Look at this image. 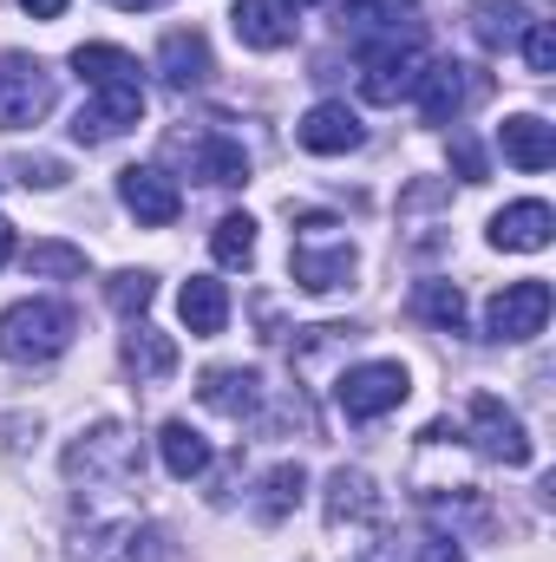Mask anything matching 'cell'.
I'll return each mask as SVG.
<instances>
[{"label":"cell","mask_w":556,"mask_h":562,"mask_svg":"<svg viewBox=\"0 0 556 562\" xmlns=\"http://www.w3.org/2000/svg\"><path fill=\"white\" fill-rule=\"evenodd\" d=\"M73 307H59V301H13L7 314H0V360H13V367H46V360H59L66 347H73Z\"/></svg>","instance_id":"6da1fadb"},{"label":"cell","mask_w":556,"mask_h":562,"mask_svg":"<svg viewBox=\"0 0 556 562\" xmlns=\"http://www.w3.org/2000/svg\"><path fill=\"white\" fill-rule=\"evenodd\" d=\"M66 477L86 484V491H125V484L138 477V438L119 419L79 431V438L66 445Z\"/></svg>","instance_id":"7a4b0ae2"},{"label":"cell","mask_w":556,"mask_h":562,"mask_svg":"<svg viewBox=\"0 0 556 562\" xmlns=\"http://www.w3.org/2000/svg\"><path fill=\"white\" fill-rule=\"evenodd\" d=\"M334 229H341V223H334L327 210H301V216H294V281H301L308 294H334V288L354 281V243L334 236Z\"/></svg>","instance_id":"3957f363"},{"label":"cell","mask_w":556,"mask_h":562,"mask_svg":"<svg viewBox=\"0 0 556 562\" xmlns=\"http://www.w3.org/2000/svg\"><path fill=\"white\" fill-rule=\"evenodd\" d=\"M341 33L354 53H393V46H425L419 0H347Z\"/></svg>","instance_id":"277c9868"},{"label":"cell","mask_w":556,"mask_h":562,"mask_svg":"<svg viewBox=\"0 0 556 562\" xmlns=\"http://www.w3.org/2000/svg\"><path fill=\"white\" fill-rule=\"evenodd\" d=\"M53 112V72L26 53H0V132H26Z\"/></svg>","instance_id":"5b68a950"},{"label":"cell","mask_w":556,"mask_h":562,"mask_svg":"<svg viewBox=\"0 0 556 562\" xmlns=\"http://www.w3.org/2000/svg\"><path fill=\"white\" fill-rule=\"evenodd\" d=\"M413 393V380H407V367L400 360H367V367H347L341 373V386H334V400H341V413L347 419H380V413H393L400 400Z\"/></svg>","instance_id":"8992f818"},{"label":"cell","mask_w":556,"mask_h":562,"mask_svg":"<svg viewBox=\"0 0 556 562\" xmlns=\"http://www.w3.org/2000/svg\"><path fill=\"white\" fill-rule=\"evenodd\" d=\"M544 321H551V281L537 276L498 288L491 307H485V334L491 340H531V334H544Z\"/></svg>","instance_id":"52a82bcc"},{"label":"cell","mask_w":556,"mask_h":562,"mask_svg":"<svg viewBox=\"0 0 556 562\" xmlns=\"http://www.w3.org/2000/svg\"><path fill=\"white\" fill-rule=\"evenodd\" d=\"M471 445H478V458H491V464H531V431L524 419L504 406V400H491V393H478L471 400Z\"/></svg>","instance_id":"ba28073f"},{"label":"cell","mask_w":556,"mask_h":562,"mask_svg":"<svg viewBox=\"0 0 556 562\" xmlns=\"http://www.w3.org/2000/svg\"><path fill=\"white\" fill-rule=\"evenodd\" d=\"M425 46H393V53H360V99L367 105H400L419 92Z\"/></svg>","instance_id":"9c48e42d"},{"label":"cell","mask_w":556,"mask_h":562,"mask_svg":"<svg viewBox=\"0 0 556 562\" xmlns=\"http://www.w3.org/2000/svg\"><path fill=\"white\" fill-rule=\"evenodd\" d=\"M478 92H485V79L471 66H458V59H438V66L419 72V112H425V125H458V112Z\"/></svg>","instance_id":"30bf717a"},{"label":"cell","mask_w":556,"mask_h":562,"mask_svg":"<svg viewBox=\"0 0 556 562\" xmlns=\"http://www.w3.org/2000/svg\"><path fill=\"white\" fill-rule=\"evenodd\" d=\"M119 196H125V210L138 216L144 229H170V223L184 216V190H177L164 170H151V164L119 170Z\"/></svg>","instance_id":"8fae6325"},{"label":"cell","mask_w":556,"mask_h":562,"mask_svg":"<svg viewBox=\"0 0 556 562\" xmlns=\"http://www.w3.org/2000/svg\"><path fill=\"white\" fill-rule=\"evenodd\" d=\"M157 72H164V86H170V92H197V86H210V72H216L210 40H203L197 26L164 33V46H157Z\"/></svg>","instance_id":"7c38bea8"},{"label":"cell","mask_w":556,"mask_h":562,"mask_svg":"<svg viewBox=\"0 0 556 562\" xmlns=\"http://www.w3.org/2000/svg\"><path fill=\"white\" fill-rule=\"evenodd\" d=\"M230 26H236V40L249 46V53H281L288 40H294V7L288 0H236V13H230Z\"/></svg>","instance_id":"4fadbf2b"},{"label":"cell","mask_w":556,"mask_h":562,"mask_svg":"<svg viewBox=\"0 0 556 562\" xmlns=\"http://www.w3.org/2000/svg\"><path fill=\"white\" fill-rule=\"evenodd\" d=\"M551 203H537V196H524V203H504L498 216H491V243L498 249H518V256H537V249H551Z\"/></svg>","instance_id":"5bb4252c"},{"label":"cell","mask_w":556,"mask_h":562,"mask_svg":"<svg viewBox=\"0 0 556 562\" xmlns=\"http://www.w3.org/2000/svg\"><path fill=\"white\" fill-rule=\"evenodd\" d=\"M294 138H301V150H314V157H347V150H360V119L341 105V99H327V105H314L301 125H294Z\"/></svg>","instance_id":"9a60e30c"},{"label":"cell","mask_w":556,"mask_h":562,"mask_svg":"<svg viewBox=\"0 0 556 562\" xmlns=\"http://www.w3.org/2000/svg\"><path fill=\"white\" fill-rule=\"evenodd\" d=\"M73 72L92 86V92H144V72L138 59L125 53V46H73Z\"/></svg>","instance_id":"2e32d148"},{"label":"cell","mask_w":556,"mask_h":562,"mask_svg":"<svg viewBox=\"0 0 556 562\" xmlns=\"http://www.w3.org/2000/svg\"><path fill=\"white\" fill-rule=\"evenodd\" d=\"M144 119V92H92V105L73 119V138L79 144H105L119 132H132Z\"/></svg>","instance_id":"e0dca14e"},{"label":"cell","mask_w":556,"mask_h":562,"mask_svg":"<svg viewBox=\"0 0 556 562\" xmlns=\"http://www.w3.org/2000/svg\"><path fill=\"white\" fill-rule=\"evenodd\" d=\"M197 393H203L210 413H223V419H249V413L263 406V373H249V367H210Z\"/></svg>","instance_id":"ac0fdd59"},{"label":"cell","mask_w":556,"mask_h":562,"mask_svg":"<svg viewBox=\"0 0 556 562\" xmlns=\"http://www.w3.org/2000/svg\"><path fill=\"white\" fill-rule=\"evenodd\" d=\"M498 144H504V157H511L518 170H551V164H556V125H544L537 112H518V119H504Z\"/></svg>","instance_id":"d6986e66"},{"label":"cell","mask_w":556,"mask_h":562,"mask_svg":"<svg viewBox=\"0 0 556 562\" xmlns=\"http://www.w3.org/2000/svg\"><path fill=\"white\" fill-rule=\"evenodd\" d=\"M380 517V491H374V477L367 471H334L327 477V524L341 530V524H374Z\"/></svg>","instance_id":"ffe728a7"},{"label":"cell","mask_w":556,"mask_h":562,"mask_svg":"<svg viewBox=\"0 0 556 562\" xmlns=\"http://www.w3.org/2000/svg\"><path fill=\"white\" fill-rule=\"evenodd\" d=\"M177 307H184V327H190L197 340H210V334H223V321H230V288L216 276H190L184 294H177Z\"/></svg>","instance_id":"44dd1931"},{"label":"cell","mask_w":556,"mask_h":562,"mask_svg":"<svg viewBox=\"0 0 556 562\" xmlns=\"http://www.w3.org/2000/svg\"><path fill=\"white\" fill-rule=\"evenodd\" d=\"M125 367H132V380H138V386H157V380H170V373H177V340L138 321V327L125 334Z\"/></svg>","instance_id":"7402d4cb"},{"label":"cell","mask_w":556,"mask_h":562,"mask_svg":"<svg viewBox=\"0 0 556 562\" xmlns=\"http://www.w3.org/2000/svg\"><path fill=\"white\" fill-rule=\"evenodd\" d=\"M157 451H164V471H170V477H184V484L210 471V438H203L190 419L164 425V431H157Z\"/></svg>","instance_id":"603a6c76"},{"label":"cell","mask_w":556,"mask_h":562,"mask_svg":"<svg viewBox=\"0 0 556 562\" xmlns=\"http://www.w3.org/2000/svg\"><path fill=\"white\" fill-rule=\"evenodd\" d=\"M524 26H531V13H524L518 0H478V7H471V33H478L485 53H511V46L524 40Z\"/></svg>","instance_id":"cb8c5ba5"},{"label":"cell","mask_w":556,"mask_h":562,"mask_svg":"<svg viewBox=\"0 0 556 562\" xmlns=\"http://www.w3.org/2000/svg\"><path fill=\"white\" fill-rule=\"evenodd\" d=\"M197 177L216 190H243L249 183V150L236 138H203L197 144Z\"/></svg>","instance_id":"d4e9b609"},{"label":"cell","mask_w":556,"mask_h":562,"mask_svg":"<svg viewBox=\"0 0 556 562\" xmlns=\"http://www.w3.org/2000/svg\"><path fill=\"white\" fill-rule=\"evenodd\" d=\"M413 314L432 321L438 334H465V294H458V281H419Z\"/></svg>","instance_id":"484cf974"},{"label":"cell","mask_w":556,"mask_h":562,"mask_svg":"<svg viewBox=\"0 0 556 562\" xmlns=\"http://www.w3.org/2000/svg\"><path fill=\"white\" fill-rule=\"evenodd\" d=\"M301 491H308V471L301 464H276L269 477H263V497H256V517L263 524H281L294 504H301Z\"/></svg>","instance_id":"4316f807"},{"label":"cell","mask_w":556,"mask_h":562,"mask_svg":"<svg viewBox=\"0 0 556 562\" xmlns=\"http://www.w3.org/2000/svg\"><path fill=\"white\" fill-rule=\"evenodd\" d=\"M210 249H216L223 269H249V262H256V223H249V216H223L216 236H210Z\"/></svg>","instance_id":"83f0119b"},{"label":"cell","mask_w":556,"mask_h":562,"mask_svg":"<svg viewBox=\"0 0 556 562\" xmlns=\"http://www.w3.org/2000/svg\"><path fill=\"white\" fill-rule=\"evenodd\" d=\"M20 262H26V276H59V281L86 276V249H73V243H33Z\"/></svg>","instance_id":"f1b7e54d"},{"label":"cell","mask_w":556,"mask_h":562,"mask_svg":"<svg viewBox=\"0 0 556 562\" xmlns=\"http://www.w3.org/2000/svg\"><path fill=\"white\" fill-rule=\"evenodd\" d=\"M151 294H157V281L144 276V269H119V276L105 281V301H112L119 314H144V307H151Z\"/></svg>","instance_id":"f546056e"},{"label":"cell","mask_w":556,"mask_h":562,"mask_svg":"<svg viewBox=\"0 0 556 562\" xmlns=\"http://www.w3.org/2000/svg\"><path fill=\"white\" fill-rule=\"evenodd\" d=\"M518 46H524V59H531V72H537V79H544V72H556V33H551V20H531Z\"/></svg>","instance_id":"4dcf8cb0"},{"label":"cell","mask_w":556,"mask_h":562,"mask_svg":"<svg viewBox=\"0 0 556 562\" xmlns=\"http://www.w3.org/2000/svg\"><path fill=\"white\" fill-rule=\"evenodd\" d=\"M13 177H20L26 190H59V183H66V164H59V157H13Z\"/></svg>","instance_id":"1f68e13d"},{"label":"cell","mask_w":556,"mask_h":562,"mask_svg":"<svg viewBox=\"0 0 556 562\" xmlns=\"http://www.w3.org/2000/svg\"><path fill=\"white\" fill-rule=\"evenodd\" d=\"M419 562H465V550H458V537H438V530H432V537L419 543Z\"/></svg>","instance_id":"d6a6232c"},{"label":"cell","mask_w":556,"mask_h":562,"mask_svg":"<svg viewBox=\"0 0 556 562\" xmlns=\"http://www.w3.org/2000/svg\"><path fill=\"white\" fill-rule=\"evenodd\" d=\"M452 157H458V177H465V183H485V157H478V144L471 138L452 144Z\"/></svg>","instance_id":"836d02e7"},{"label":"cell","mask_w":556,"mask_h":562,"mask_svg":"<svg viewBox=\"0 0 556 562\" xmlns=\"http://www.w3.org/2000/svg\"><path fill=\"white\" fill-rule=\"evenodd\" d=\"M20 7H26L33 20H59V13H66V0H20Z\"/></svg>","instance_id":"e575fe53"},{"label":"cell","mask_w":556,"mask_h":562,"mask_svg":"<svg viewBox=\"0 0 556 562\" xmlns=\"http://www.w3.org/2000/svg\"><path fill=\"white\" fill-rule=\"evenodd\" d=\"M7 262H13V223L0 216V269H7Z\"/></svg>","instance_id":"d590c367"},{"label":"cell","mask_w":556,"mask_h":562,"mask_svg":"<svg viewBox=\"0 0 556 562\" xmlns=\"http://www.w3.org/2000/svg\"><path fill=\"white\" fill-rule=\"evenodd\" d=\"M112 7H125V13H151V7H164V0H112Z\"/></svg>","instance_id":"8d00e7d4"}]
</instances>
